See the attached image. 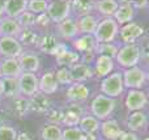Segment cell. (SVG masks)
<instances>
[{
  "label": "cell",
  "instance_id": "cell-1",
  "mask_svg": "<svg viewBox=\"0 0 149 140\" xmlns=\"http://www.w3.org/2000/svg\"><path fill=\"white\" fill-rule=\"evenodd\" d=\"M118 30L119 28L116 21L111 17H106L101 22H98L94 31V38L97 43H111L116 38Z\"/></svg>",
  "mask_w": 149,
  "mask_h": 140
},
{
  "label": "cell",
  "instance_id": "cell-2",
  "mask_svg": "<svg viewBox=\"0 0 149 140\" xmlns=\"http://www.w3.org/2000/svg\"><path fill=\"white\" fill-rule=\"evenodd\" d=\"M115 109V100L105 96V94H98L94 97V100L90 104V110H92L94 118L97 119H105L107 118Z\"/></svg>",
  "mask_w": 149,
  "mask_h": 140
},
{
  "label": "cell",
  "instance_id": "cell-3",
  "mask_svg": "<svg viewBox=\"0 0 149 140\" xmlns=\"http://www.w3.org/2000/svg\"><path fill=\"white\" fill-rule=\"evenodd\" d=\"M140 55H141L140 47L135 43H130L123 46L120 50H118L115 58L122 67L132 68V67H136V64L139 63Z\"/></svg>",
  "mask_w": 149,
  "mask_h": 140
},
{
  "label": "cell",
  "instance_id": "cell-4",
  "mask_svg": "<svg viewBox=\"0 0 149 140\" xmlns=\"http://www.w3.org/2000/svg\"><path fill=\"white\" fill-rule=\"evenodd\" d=\"M124 89V84H123V77H122L120 72H115L111 75L106 76L101 83V91L105 96L114 98L122 94Z\"/></svg>",
  "mask_w": 149,
  "mask_h": 140
},
{
  "label": "cell",
  "instance_id": "cell-5",
  "mask_svg": "<svg viewBox=\"0 0 149 140\" xmlns=\"http://www.w3.org/2000/svg\"><path fill=\"white\" fill-rule=\"evenodd\" d=\"M18 81V91L20 94L24 97H33L39 92L38 88V76L36 73L29 72H21V75L17 77Z\"/></svg>",
  "mask_w": 149,
  "mask_h": 140
},
{
  "label": "cell",
  "instance_id": "cell-6",
  "mask_svg": "<svg viewBox=\"0 0 149 140\" xmlns=\"http://www.w3.org/2000/svg\"><path fill=\"white\" fill-rule=\"evenodd\" d=\"M71 1H64V0H60V1H51L49 3V7H47V16L50 17V20L54 21V22H62V21L67 20L68 16L71 12Z\"/></svg>",
  "mask_w": 149,
  "mask_h": 140
},
{
  "label": "cell",
  "instance_id": "cell-7",
  "mask_svg": "<svg viewBox=\"0 0 149 140\" xmlns=\"http://www.w3.org/2000/svg\"><path fill=\"white\" fill-rule=\"evenodd\" d=\"M22 45L18 42L15 37H0V55L7 59V58H13L17 59L22 54Z\"/></svg>",
  "mask_w": 149,
  "mask_h": 140
},
{
  "label": "cell",
  "instance_id": "cell-8",
  "mask_svg": "<svg viewBox=\"0 0 149 140\" xmlns=\"http://www.w3.org/2000/svg\"><path fill=\"white\" fill-rule=\"evenodd\" d=\"M123 77V84L124 86L131 89H139L144 85L145 80H147V75L145 72L139 67H132L128 68L123 72L122 75Z\"/></svg>",
  "mask_w": 149,
  "mask_h": 140
},
{
  "label": "cell",
  "instance_id": "cell-9",
  "mask_svg": "<svg viewBox=\"0 0 149 140\" xmlns=\"http://www.w3.org/2000/svg\"><path fill=\"white\" fill-rule=\"evenodd\" d=\"M148 102L147 94L137 89H131L126 97V107L131 111H140Z\"/></svg>",
  "mask_w": 149,
  "mask_h": 140
},
{
  "label": "cell",
  "instance_id": "cell-10",
  "mask_svg": "<svg viewBox=\"0 0 149 140\" xmlns=\"http://www.w3.org/2000/svg\"><path fill=\"white\" fill-rule=\"evenodd\" d=\"M17 59L22 72L36 73L41 67V60H39L38 55L33 54V52H22Z\"/></svg>",
  "mask_w": 149,
  "mask_h": 140
},
{
  "label": "cell",
  "instance_id": "cell-11",
  "mask_svg": "<svg viewBox=\"0 0 149 140\" xmlns=\"http://www.w3.org/2000/svg\"><path fill=\"white\" fill-rule=\"evenodd\" d=\"M21 67L18 59L7 58L0 62V79L7 77H18L21 75Z\"/></svg>",
  "mask_w": 149,
  "mask_h": 140
},
{
  "label": "cell",
  "instance_id": "cell-12",
  "mask_svg": "<svg viewBox=\"0 0 149 140\" xmlns=\"http://www.w3.org/2000/svg\"><path fill=\"white\" fill-rule=\"evenodd\" d=\"M29 106H30V111L39 113V114H46L50 109H51V102H50L49 97L43 93H37L33 97L29 98Z\"/></svg>",
  "mask_w": 149,
  "mask_h": 140
},
{
  "label": "cell",
  "instance_id": "cell-13",
  "mask_svg": "<svg viewBox=\"0 0 149 140\" xmlns=\"http://www.w3.org/2000/svg\"><path fill=\"white\" fill-rule=\"evenodd\" d=\"M59 83L55 79V75L52 72H46L38 79V88L39 93H43L46 96L52 94L58 91Z\"/></svg>",
  "mask_w": 149,
  "mask_h": 140
},
{
  "label": "cell",
  "instance_id": "cell-14",
  "mask_svg": "<svg viewBox=\"0 0 149 140\" xmlns=\"http://www.w3.org/2000/svg\"><path fill=\"white\" fill-rule=\"evenodd\" d=\"M26 9H28V0H5L4 1L5 17L17 18Z\"/></svg>",
  "mask_w": 149,
  "mask_h": 140
},
{
  "label": "cell",
  "instance_id": "cell-15",
  "mask_svg": "<svg viewBox=\"0 0 149 140\" xmlns=\"http://www.w3.org/2000/svg\"><path fill=\"white\" fill-rule=\"evenodd\" d=\"M144 34V29L136 22H130L126 24V25L122 28L120 30V37H122V41L126 42L127 45L132 43L135 42L139 37H141Z\"/></svg>",
  "mask_w": 149,
  "mask_h": 140
},
{
  "label": "cell",
  "instance_id": "cell-16",
  "mask_svg": "<svg viewBox=\"0 0 149 140\" xmlns=\"http://www.w3.org/2000/svg\"><path fill=\"white\" fill-rule=\"evenodd\" d=\"M89 97V89L82 83H74L67 89V98L71 102H84Z\"/></svg>",
  "mask_w": 149,
  "mask_h": 140
},
{
  "label": "cell",
  "instance_id": "cell-17",
  "mask_svg": "<svg viewBox=\"0 0 149 140\" xmlns=\"http://www.w3.org/2000/svg\"><path fill=\"white\" fill-rule=\"evenodd\" d=\"M135 16V8L132 3H122L118 5L115 13H114V20L116 24H130Z\"/></svg>",
  "mask_w": 149,
  "mask_h": 140
},
{
  "label": "cell",
  "instance_id": "cell-18",
  "mask_svg": "<svg viewBox=\"0 0 149 140\" xmlns=\"http://www.w3.org/2000/svg\"><path fill=\"white\" fill-rule=\"evenodd\" d=\"M100 127L101 131H102V135L106 138V140H119V138L123 134L120 126L114 119L105 120V122H102L100 125Z\"/></svg>",
  "mask_w": 149,
  "mask_h": 140
},
{
  "label": "cell",
  "instance_id": "cell-19",
  "mask_svg": "<svg viewBox=\"0 0 149 140\" xmlns=\"http://www.w3.org/2000/svg\"><path fill=\"white\" fill-rule=\"evenodd\" d=\"M21 26L16 18L4 17L0 22V37H17L21 31Z\"/></svg>",
  "mask_w": 149,
  "mask_h": 140
},
{
  "label": "cell",
  "instance_id": "cell-20",
  "mask_svg": "<svg viewBox=\"0 0 149 140\" xmlns=\"http://www.w3.org/2000/svg\"><path fill=\"white\" fill-rule=\"evenodd\" d=\"M58 33L60 37L65 39H72L79 34V29H77V22L73 18L68 17L67 20L62 21L58 24Z\"/></svg>",
  "mask_w": 149,
  "mask_h": 140
},
{
  "label": "cell",
  "instance_id": "cell-21",
  "mask_svg": "<svg viewBox=\"0 0 149 140\" xmlns=\"http://www.w3.org/2000/svg\"><path fill=\"white\" fill-rule=\"evenodd\" d=\"M10 109L12 113L18 118H22L30 111V106H29V98L24 96H17L15 98L10 100Z\"/></svg>",
  "mask_w": 149,
  "mask_h": 140
},
{
  "label": "cell",
  "instance_id": "cell-22",
  "mask_svg": "<svg viewBox=\"0 0 149 140\" xmlns=\"http://www.w3.org/2000/svg\"><path fill=\"white\" fill-rule=\"evenodd\" d=\"M68 70H70L72 81H76V83H82L92 76V71L85 63H76V64L71 65Z\"/></svg>",
  "mask_w": 149,
  "mask_h": 140
},
{
  "label": "cell",
  "instance_id": "cell-23",
  "mask_svg": "<svg viewBox=\"0 0 149 140\" xmlns=\"http://www.w3.org/2000/svg\"><path fill=\"white\" fill-rule=\"evenodd\" d=\"M17 39L21 45H25V46H36L39 43V39L41 37L38 36L36 30L33 28H22L21 31L18 33Z\"/></svg>",
  "mask_w": 149,
  "mask_h": 140
},
{
  "label": "cell",
  "instance_id": "cell-24",
  "mask_svg": "<svg viewBox=\"0 0 149 140\" xmlns=\"http://www.w3.org/2000/svg\"><path fill=\"white\" fill-rule=\"evenodd\" d=\"M74 47L76 50L81 52H90V51H95V47H97V41H95L94 36H90V34H84V36L79 37L77 39H74Z\"/></svg>",
  "mask_w": 149,
  "mask_h": 140
},
{
  "label": "cell",
  "instance_id": "cell-25",
  "mask_svg": "<svg viewBox=\"0 0 149 140\" xmlns=\"http://www.w3.org/2000/svg\"><path fill=\"white\" fill-rule=\"evenodd\" d=\"M114 70V60L105 55H100L95 60V72L100 77H106Z\"/></svg>",
  "mask_w": 149,
  "mask_h": 140
},
{
  "label": "cell",
  "instance_id": "cell-26",
  "mask_svg": "<svg viewBox=\"0 0 149 140\" xmlns=\"http://www.w3.org/2000/svg\"><path fill=\"white\" fill-rule=\"evenodd\" d=\"M97 18L92 15H86V16H81L77 22V29L79 31L84 34H90V36H94V31L97 29Z\"/></svg>",
  "mask_w": 149,
  "mask_h": 140
},
{
  "label": "cell",
  "instance_id": "cell-27",
  "mask_svg": "<svg viewBox=\"0 0 149 140\" xmlns=\"http://www.w3.org/2000/svg\"><path fill=\"white\" fill-rule=\"evenodd\" d=\"M145 125H147V115H145V113L132 111L131 114L128 115V119H127V127L131 130V132L145 127Z\"/></svg>",
  "mask_w": 149,
  "mask_h": 140
},
{
  "label": "cell",
  "instance_id": "cell-28",
  "mask_svg": "<svg viewBox=\"0 0 149 140\" xmlns=\"http://www.w3.org/2000/svg\"><path fill=\"white\" fill-rule=\"evenodd\" d=\"M81 114H82L81 107L76 106V105H72V106L68 109V111L64 113L62 123H64L67 127H76V126L79 125L80 119H81Z\"/></svg>",
  "mask_w": 149,
  "mask_h": 140
},
{
  "label": "cell",
  "instance_id": "cell-29",
  "mask_svg": "<svg viewBox=\"0 0 149 140\" xmlns=\"http://www.w3.org/2000/svg\"><path fill=\"white\" fill-rule=\"evenodd\" d=\"M79 125H80L79 128L81 130V132L88 134V135H94V132H97L98 128H100V122H98V119L92 117V115L81 117Z\"/></svg>",
  "mask_w": 149,
  "mask_h": 140
},
{
  "label": "cell",
  "instance_id": "cell-30",
  "mask_svg": "<svg viewBox=\"0 0 149 140\" xmlns=\"http://www.w3.org/2000/svg\"><path fill=\"white\" fill-rule=\"evenodd\" d=\"M58 45H59V41H58V38L54 36V34H46V36L41 37L38 46H39V50H41L42 52L52 55Z\"/></svg>",
  "mask_w": 149,
  "mask_h": 140
},
{
  "label": "cell",
  "instance_id": "cell-31",
  "mask_svg": "<svg viewBox=\"0 0 149 140\" xmlns=\"http://www.w3.org/2000/svg\"><path fill=\"white\" fill-rule=\"evenodd\" d=\"M3 81H4V97L5 98L12 100L15 97L20 96L17 77H7V79H3Z\"/></svg>",
  "mask_w": 149,
  "mask_h": 140
},
{
  "label": "cell",
  "instance_id": "cell-32",
  "mask_svg": "<svg viewBox=\"0 0 149 140\" xmlns=\"http://www.w3.org/2000/svg\"><path fill=\"white\" fill-rule=\"evenodd\" d=\"M118 3L115 0H102L94 3V8L103 16H113L118 8Z\"/></svg>",
  "mask_w": 149,
  "mask_h": 140
},
{
  "label": "cell",
  "instance_id": "cell-33",
  "mask_svg": "<svg viewBox=\"0 0 149 140\" xmlns=\"http://www.w3.org/2000/svg\"><path fill=\"white\" fill-rule=\"evenodd\" d=\"M63 130L56 125H46L42 128L41 136L43 140H62Z\"/></svg>",
  "mask_w": 149,
  "mask_h": 140
},
{
  "label": "cell",
  "instance_id": "cell-34",
  "mask_svg": "<svg viewBox=\"0 0 149 140\" xmlns=\"http://www.w3.org/2000/svg\"><path fill=\"white\" fill-rule=\"evenodd\" d=\"M79 59H80L79 54H76V52H73V51H68L67 50L62 56L56 58V63L59 65H62V67H71V65L79 63Z\"/></svg>",
  "mask_w": 149,
  "mask_h": 140
},
{
  "label": "cell",
  "instance_id": "cell-35",
  "mask_svg": "<svg viewBox=\"0 0 149 140\" xmlns=\"http://www.w3.org/2000/svg\"><path fill=\"white\" fill-rule=\"evenodd\" d=\"M71 7L74 8L77 15L80 16H86L90 15V12L94 8V3L93 1H80V0H74V1H71Z\"/></svg>",
  "mask_w": 149,
  "mask_h": 140
},
{
  "label": "cell",
  "instance_id": "cell-36",
  "mask_svg": "<svg viewBox=\"0 0 149 140\" xmlns=\"http://www.w3.org/2000/svg\"><path fill=\"white\" fill-rule=\"evenodd\" d=\"M49 7V1L46 0H30L28 1V10L34 15H41L47 10Z\"/></svg>",
  "mask_w": 149,
  "mask_h": 140
},
{
  "label": "cell",
  "instance_id": "cell-37",
  "mask_svg": "<svg viewBox=\"0 0 149 140\" xmlns=\"http://www.w3.org/2000/svg\"><path fill=\"white\" fill-rule=\"evenodd\" d=\"M36 17H37V15H34V13L29 12V10L26 9L25 12L21 13L16 20L20 24L21 28H31V26L36 25Z\"/></svg>",
  "mask_w": 149,
  "mask_h": 140
},
{
  "label": "cell",
  "instance_id": "cell-38",
  "mask_svg": "<svg viewBox=\"0 0 149 140\" xmlns=\"http://www.w3.org/2000/svg\"><path fill=\"white\" fill-rule=\"evenodd\" d=\"M95 52H98L100 55H105L109 58H115L116 52H118V47L113 43H100L95 47Z\"/></svg>",
  "mask_w": 149,
  "mask_h": 140
},
{
  "label": "cell",
  "instance_id": "cell-39",
  "mask_svg": "<svg viewBox=\"0 0 149 140\" xmlns=\"http://www.w3.org/2000/svg\"><path fill=\"white\" fill-rule=\"evenodd\" d=\"M84 134L79 127H67L62 132V140H82Z\"/></svg>",
  "mask_w": 149,
  "mask_h": 140
},
{
  "label": "cell",
  "instance_id": "cell-40",
  "mask_svg": "<svg viewBox=\"0 0 149 140\" xmlns=\"http://www.w3.org/2000/svg\"><path fill=\"white\" fill-rule=\"evenodd\" d=\"M54 75H55V79H56V81L59 84H64V85H67V84L73 83L72 77H71L70 70H68L67 67H60Z\"/></svg>",
  "mask_w": 149,
  "mask_h": 140
},
{
  "label": "cell",
  "instance_id": "cell-41",
  "mask_svg": "<svg viewBox=\"0 0 149 140\" xmlns=\"http://www.w3.org/2000/svg\"><path fill=\"white\" fill-rule=\"evenodd\" d=\"M63 115H64V113L59 109H50L46 113V118L50 122V125H56V126H59V123H62Z\"/></svg>",
  "mask_w": 149,
  "mask_h": 140
},
{
  "label": "cell",
  "instance_id": "cell-42",
  "mask_svg": "<svg viewBox=\"0 0 149 140\" xmlns=\"http://www.w3.org/2000/svg\"><path fill=\"white\" fill-rule=\"evenodd\" d=\"M17 138V131L15 127L10 126H0V140H16Z\"/></svg>",
  "mask_w": 149,
  "mask_h": 140
},
{
  "label": "cell",
  "instance_id": "cell-43",
  "mask_svg": "<svg viewBox=\"0 0 149 140\" xmlns=\"http://www.w3.org/2000/svg\"><path fill=\"white\" fill-rule=\"evenodd\" d=\"M50 17L47 16V13H41V15H38L36 17V25L37 26H42V28H45V26H47L50 24Z\"/></svg>",
  "mask_w": 149,
  "mask_h": 140
},
{
  "label": "cell",
  "instance_id": "cell-44",
  "mask_svg": "<svg viewBox=\"0 0 149 140\" xmlns=\"http://www.w3.org/2000/svg\"><path fill=\"white\" fill-rule=\"evenodd\" d=\"M65 51H67V46H65L64 43H60L59 42V45L56 46V49H55V51H54V54L52 55H55L56 58H59V56H62Z\"/></svg>",
  "mask_w": 149,
  "mask_h": 140
},
{
  "label": "cell",
  "instance_id": "cell-45",
  "mask_svg": "<svg viewBox=\"0 0 149 140\" xmlns=\"http://www.w3.org/2000/svg\"><path fill=\"white\" fill-rule=\"evenodd\" d=\"M119 140H139V139H137L136 134L130 131V132H123L122 134V136L119 138Z\"/></svg>",
  "mask_w": 149,
  "mask_h": 140
},
{
  "label": "cell",
  "instance_id": "cell-46",
  "mask_svg": "<svg viewBox=\"0 0 149 140\" xmlns=\"http://www.w3.org/2000/svg\"><path fill=\"white\" fill-rule=\"evenodd\" d=\"M16 140H33V139H31V136L28 132H20V134H17Z\"/></svg>",
  "mask_w": 149,
  "mask_h": 140
},
{
  "label": "cell",
  "instance_id": "cell-47",
  "mask_svg": "<svg viewBox=\"0 0 149 140\" xmlns=\"http://www.w3.org/2000/svg\"><path fill=\"white\" fill-rule=\"evenodd\" d=\"M5 122H7V114H5V111L0 107V126H4Z\"/></svg>",
  "mask_w": 149,
  "mask_h": 140
},
{
  "label": "cell",
  "instance_id": "cell-48",
  "mask_svg": "<svg viewBox=\"0 0 149 140\" xmlns=\"http://www.w3.org/2000/svg\"><path fill=\"white\" fill-rule=\"evenodd\" d=\"M143 56L145 58V60H147V62H149V43L144 47V49H143Z\"/></svg>",
  "mask_w": 149,
  "mask_h": 140
},
{
  "label": "cell",
  "instance_id": "cell-49",
  "mask_svg": "<svg viewBox=\"0 0 149 140\" xmlns=\"http://www.w3.org/2000/svg\"><path fill=\"white\" fill-rule=\"evenodd\" d=\"M4 96V81L3 79H0V98Z\"/></svg>",
  "mask_w": 149,
  "mask_h": 140
},
{
  "label": "cell",
  "instance_id": "cell-50",
  "mask_svg": "<svg viewBox=\"0 0 149 140\" xmlns=\"http://www.w3.org/2000/svg\"><path fill=\"white\" fill-rule=\"evenodd\" d=\"M148 4V1H134L132 5H136V7H145Z\"/></svg>",
  "mask_w": 149,
  "mask_h": 140
},
{
  "label": "cell",
  "instance_id": "cell-51",
  "mask_svg": "<svg viewBox=\"0 0 149 140\" xmlns=\"http://www.w3.org/2000/svg\"><path fill=\"white\" fill-rule=\"evenodd\" d=\"M82 140H97V139H95L94 135H88V134H84V136H82Z\"/></svg>",
  "mask_w": 149,
  "mask_h": 140
},
{
  "label": "cell",
  "instance_id": "cell-52",
  "mask_svg": "<svg viewBox=\"0 0 149 140\" xmlns=\"http://www.w3.org/2000/svg\"><path fill=\"white\" fill-rule=\"evenodd\" d=\"M0 12H4V1L0 0Z\"/></svg>",
  "mask_w": 149,
  "mask_h": 140
},
{
  "label": "cell",
  "instance_id": "cell-53",
  "mask_svg": "<svg viewBox=\"0 0 149 140\" xmlns=\"http://www.w3.org/2000/svg\"><path fill=\"white\" fill-rule=\"evenodd\" d=\"M5 17V15H4V12H0V22L3 21V18Z\"/></svg>",
  "mask_w": 149,
  "mask_h": 140
},
{
  "label": "cell",
  "instance_id": "cell-54",
  "mask_svg": "<svg viewBox=\"0 0 149 140\" xmlns=\"http://www.w3.org/2000/svg\"><path fill=\"white\" fill-rule=\"evenodd\" d=\"M145 75H147V79H149V68H148V72L145 73Z\"/></svg>",
  "mask_w": 149,
  "mask_h": 140
},
{
  "label": "cell",
  "instance_id": "cell-55",
  "mask_svg": "<svg viewBox=\"0 0 149 140\" xmlns=\"http://www.w3.org/2000/svg\"><path fill=\"white\" fill-rule=\"evenodd\" d=\"M144 140H149V138H147V139H144Z\"/></svg>",
  "mask_w": 149,
  "mask_h": 140
},
{
  "label": "cell",
  "instance_id": "cell-56",
  "mask_svg": "<svg viewBox=\"0 0 149 140\" xmlns=\"http://www.w3.org/2000/svg\"><path fill=\"white\" fill-rule=\"evenodd\" d=\"M0 106H1V101H0Z\"/></svg>",
  "mask_w": 149,
  "mask_h": 140
},
{
  "label": "cell",
  "instance_id": "cell-57",
  "mask_svg": "<svg viewBox=\"0 0 149 140\" xmlns=\"http://www.w3.org/2000/svg\"><path fill=\"white\" fill-rule=\"evenodd\" d=\"M101 140H106V139H101Z\"/></svg>",
  "mask_w": 149,
  "mask_h": 140
},
{
  "label": "cell",
  "instance_id": "cell-58",
  "mask_svg": "<svg viewBox=\"0 0 149 140\" xmlns=\"http://www.w3.org/2000/svg\"><path fill=\"white\" fill-rule=\"evenodd\" d=\"M148 4H149V1H148Z\"/></svg>",
  "mask_w": 149,
  "mask_h": 140
}]
</instances>
